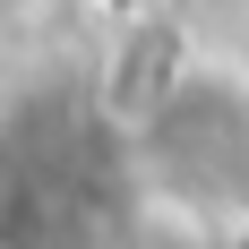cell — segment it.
Here are the masks:
<instances>
[{
  "label": "cell",
  "instance_id": "1",
  "mask_svg": "<svg viewBox=\"0 0 249 249\" xmlns=\"http://www.w3.org/2000/svg\"><path fill=\"white\" fill-rule=\"evenodd\" d=\"M215 249H249V224H241V232H224V241H215Z\"/></svg>",
  "mask_w": 249,
  "mask_h": 249
},
{
  "label": "cell",
  "instance_id": "2",
  "mask_svg": "<svg viewBox=\"0 0 249 249\" xmlns=\"http://www.w3.org/2000/svg\"><path fill=\"white\" fill-rule=\"evenodd\" d=\"M0 249H18V241H0Z\"/></svg>",
  "mask_w": 249,
  "mask_h": 249
}]
</instances>
